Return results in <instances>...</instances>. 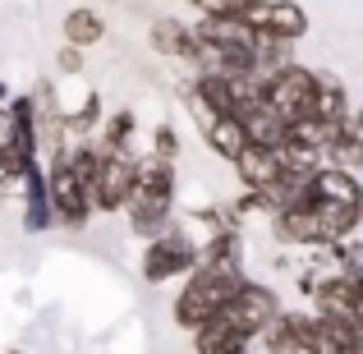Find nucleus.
Wrapping results in <instances>:
<instances>
[{
  "instance_id": "18",
  "label": "nucleus",
  "mask_w": 363,
  "mask_h": 354,
  "mask_svg": "<svg viewBox=\"0 0 363 354\" xmlns=\"http://www.w3.org/2000/svg\"><path fill=\"white\" fill-rule=\"evenodd\" d=\"M65 46H97L101 37H106V18L97 14V9H88V5H79V9H69L65 14Z\"/></svg>"
},
{
  "instance_id": "16",
  "label": "nucleus",
  "mask_w": 363,
  "mask_h": 354,
  "mask_svg": "<svg viewBox=\"0 0 363 354\" xmlns=\"http://www.w3.org/2000/svg\"><path fill=\"white\" fill-rule=\"evenodd\" d=\"M51 226V203H46V179H42V166H28L23 175V231L37 235Z\"/></svg>"
},
{
  "instance_id": "2",
  "label": "nucleus",
  "mask_w": 363,
  "mask_h": 354,
  "mask_svg": "<svg viewBox=\"0 0 363 354\" xmlns=\"http://www.w3.org/2000/svg\"><path fill=\"white\" fill-rule=\"evenodd\" d=\"M194 267H198V248H194V239L179 231V221H170L143 248V281H152V285L170 281V276H189Z\"/></svg>"
},
{
  "instance_id": "13",
  "label": "nucleus",
  "mask_w": 363,
  "mask_h": 354,
  "mask_svg": "<svg viewBox=\"0 0 363 354\" xmlns=\"http://www.w3.org/2000/svg\"><path fill=\"white\" fill-rule=\"evenodd\" d=\"M350 116V97H345V83L336 79V74L322 70L318 74V88H313V106H308V120L318 124H340Z\"/></svg>"
},
{
  "instance_id": "12",
  "label": "nucleus",
  "mask_w": 363,
  "mask_h": 354,
  "mask_svg": "<svg viewBox=\"0 0 363 354\" xmlns=\"http://www.w3.org/2000/svg\"><path fill=\"white\" fill-rule=\"evenodd\" d=\"M152 51L157 55H166V60H189L194 65V55H198V37H194V28H184L179 18H152Z\"/></svg>"
},
{
  "instance_id": "23",
  "label": "nucleus",
  "mask_w": 363,
  "mask_h": 354,
  "mask_svg": "<svg viewBox=\"0 0 363 354\" xmlns=\"http://www.w3.org/2000/svg\"><path fill=\"white\" fill-rule=\"evenodd\" d=\"M23 175H28V166H18L9 152H0V198L23 194Z\"/></svg>"
},
{
  "instance_id": "14",
  "label": "nucleus",
  "mask_w": 363,
  "mask_h": 354,
  "mask_svg": "<svg viewBox=\"0 0 363 354\" xmlns=\"http://www.w3.org/2000/svg\"><path fill=\"white\" fill-rule=\"evenodd\" d=\"M272 231L281 244H308V248H322V235H318V216L313 207H285V212H272Z\"/></svg>"
},
{
  "instance_id": "27",
  "label": "nucleus",
  "mask_w": 363,
  "mask_h": 354,
  "mask_svg": "<svg viewBox=\"0 0 363 354\" xmlns=\"http://www.w3.org/2000/svg\"><path fill=\"white\" fill-rule=\"evenodd\" d=\"M345 354H363V350H359V345H354V350H345Z\"/></svg>"
},
{
  "instance_id": "15",
  "label": "nucleus",
  "mask_w": 363,
  "mask_h": 354,
  "mask_svg": "<svg viewBox=\"0 0 363 354\" xmlns=\"http://www.w3.org/2000/svg\"><path fill=\"white\" fill-rule=\"evenodd\" d=\"M194 350L198 354H248V341L216 313V318H207L203 327L194 331Z\"/></svg>"
},
{
  "instance_id": "26",
  "label": "nucleus",
  "mask_w": 363,
  "mask_h": 354,
  "mask_svg": "<svg viewBox=\"0 0 363 354\" xmlns=\"http://www.w3.org/2000/svg\"><path fill=\"white\" fill-rule=\"evenodd\" d=\"M5 354H28V350H5Z\"/></svg>"
},
{
  "instance_id": "17",
  "label": "nucleus",
  "mask_w": 363,
  "mask_h": 354,
  "mask_svg": "<svg viewBox=\"0 0 363 354\" xmlns=\"http://www.w3.org/2000/svg\"><path fill=\"white\" fill-rule=\"evenodd\" d=\"M194 97L203 101L212 116H235V106H240V88H235L230 79H221V74H198Z\"/></svg>"
},
{
  "instance_id": "21",
  "label": "nucleus",
  "mask_w": 363,
  "mask_h": 354,
  "mask_svg": "<svg viewBox=\"0 0 363 354\" xmlns=\"http://www.w3.org/2000/svg\"><path fill=\"white\" fill-rule=\"evenodd\" d=\"M97 129H101V143H97L101 152H129L138 120H133V111H116V116H106V120L97 124Z\"/></svg>"
},
{
  "instance_id": "22",
  "label": "nucleus",
  "mask_w": 363,
  "mask_h": 354,
  "mask_svg": "<svg viewBox=\"0 0 363 354\" xmlns=\"http://www.w3.org/2000/svg\"><path fill=\"white\" fill-rule=\"evenodd\" d=\"M147 157L166 161V166H179V133L170 129V124H157V129H152V152Z\"/></svg>"
},
{
  "instance_id": "11",
  "label": "nucleus",
  "mask_w": 363,
  "mask_h": 354,
  "mask_svg": "<svg viewBox=\"0 0 363 354\" xmlns=\"http://www.w3.org/2000/svg\"><path fill=\"white\" fill-rule=\"evenodd\" d=\"M230 166H235V175H240L244 194H262V189H272L276 179H281V161H276V152H267V148H244Z\"/></svg>"
},
{
  "instance_id": "19",
  "label": "nucleus",
  "mask_w": 363,
  "mask_h": 354,
  "mask_svg": "<svg viewBox=\"0 0 363 354\" xmlns=\"http://www.w3.org/2000/svg\"><path fill=\"white\" fill-rule=\"evenodd\" d=\"M203 138H207V148H212L221 161H235L248 148V138H244V129H240V120H235V116H216L203 129Z\"/></svg>"
},
{
  "instance_id": "1",
  "label": "nucleus",
  "mask_w": 363,
  "mask_h": 354,
  "mask_svg": "<svg viewBox=\"0 0 363 354\" xmlns=\"http://www.w3.org/2000/svg\"><path fill=\"white\" fill-rule=\"evenodd\" d=\"M244 285V267H221V262H198L189 272L184 290L175 299V327L184 331H198L207 318H216L225 299Z\"/></svg>"
},
{
  "instance_id": "8",
  "label": "nucleus",
  "mask_w": 363,
  "mask_h": 354,
  "mask_svg": "<svg viewBox=\"0 0 363 354\" xmlns=\"http://www.w3.org/2000/svg\"><path fill=\"white\" fill-rule=\"evenodd\" d=\"M303 194H308V207L313 203H345V207L363 203L359 175L354 170H340V166H318L308 179H303Z\"/></svg>"
},
{
  "instance_id": "5",
  "label": "nucleus",
  "mask_w": 363,
  "mask_h": 354,
  "mask_svg": "<svg viewBox=\"0 0 363 354\" xmlns=\"http://www.w3.org/2000/svg\"><path fill=\"white\" fill-rule=\"evenodd\" d=\"M42 179H46L51 221L69 226V231H83V221L92 216V207H88V194L79 189V179H74L69 166H65V152H60V157H51V170H42Z\"/></svg>"
},
{
  "instance_id": "7",
  "label": "nucleus",
  "mask_w": 363,
  "mask_h": 354,
  "mask_svg": "<svg viewBox=\"0 0 363 354\" xmlns=\"http://www.w3.org/2000/svg\"><path fill=\"white\" fill-rule=\"evenodd\" d=\"M244 23L262 37H281V42H299L308 33V14H303L299 0H257L244 9Z\"/></svg>"
},
{
  "instance_id": "25",
  "label": "nucleus",
  "mask_w": 363,
  "mask_h": 354,
  "mask_svg": "<svg viewBox=\"0 0 363 354\" xmlns=\"http://www.w3.org/2000/svg\"><path fill=\"white\" fill-rule=\"evenodd\" d=\"M9 138H14V120H9V111L0 106V152L9 148Z\"/></svg>"
},
{
  "instance_id": "9",
  "label": "nucleus",
  "mask_w": 363,
  "mask_h": 354,
  "mask_svg": "<svg viewBox=\"0 0 363 354\" xmlns=\"http://www.w3.org/2000/svg\"><path fill=\"white\" fill-rule=\"evenodd\" d=\"M235 120H240V129H244V138H248V148H267V152H276L285 143V120L276 116L272 106H267L262 97H248L235 106Z\"/></svg>"
},
{
  "instance_id": "24",
  "label": "nucleus",
  "mask_w": 363,
  "mask_h": 354,
  "mask_svg": "<svg viewBox=\"0 0 363 354\" xmlns=\"http://www.w3.org/2000/svg\"><path fill=\"white\" fill-rule=\"evenodd\" d=\"M83 65H88V60H83L79 46H60V51H55V70H60V74H83Z\"/></svg>"
},
{
  "instance_id": "4",
  "label": "nucleus",
  "mask_w": 363,
  "mask_h": 354,
  "mask_svg": "<svg viewBox=\"0 0 363 354\" xmlns=\"http://www.w3.org/2000/svg\"><path fill=\"white\" fill-rule=\"evenodd\" d=\"M216 313H221V318L230 322V327L240 331L244 341H253L257 331H262L267 322H272L276 313H281V304H276V294L267 290V285H257V281H244L240 290H235V294H230V299H225Z\"/></svg>"
},
{
  "instance_id": "6",
  "label": "nucleus",
  "mask_w": 363,
  "mask_h": 354,
  "mask_svg": "<svg viewBox=\"0 0 363 354\" xmlns=\"http://www.w3.org/2000/svg\"><path fill=\"white\" fill-rule=\"evenodd\" d=\"M133 152H106L101 157V170H97V179H92V189H88V207L92 212H120L124 207V198H129V189H133Z\"/></svg>"
},
{
  "instance_id": "10",
  "label": "nucleus",
  "mask_w": 363,
  "mask_h": 354,
  "mask_svg": "<svg viewBox=\"0 0 363 354\" xmlns=\"http://www.w3.org/2000/svg\"><path fill=\"white\" fill-rule=\"evenodd\" d=\"M313 299H318V313L322 318H350L359 322V276H340V272H327L322 276V285L313 290Z\"/></svg>"
},
{
  "instance_id": "3",
  "label": "nucleus",
  "mask_w": 363,
  "mask_h": 354,
  "mask_svg": "<svg viewBox=\"0 0 363 354\" xmlns=\"http://www.w3.org/2000/svg\"><path fill=\"white\" fill-rule=\"evenodd\" d=\"M313 88H318V74H313L308 65H285V70L267 74V83H262V101H267V106H272L285 124H294V120L308 116V106H313Z\"/></svg>"
},
{
  "instance_id": "20",
  "label": "nucleus",
  "mask_w": 363,
  "mask_h": 354,
  "mask_svg": "<svg viewBox=\"0 0 363 354\" xmlns=\"http://www.w3.org/2000/svg\"><path fill=\"white\" fill-rule=\"evenodd\" d=\"M97 124H101V97H97V92H83L79 106L60 116V129H65V133H74V138H88Z\"/></svg>"
}]
</instances>
